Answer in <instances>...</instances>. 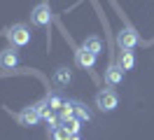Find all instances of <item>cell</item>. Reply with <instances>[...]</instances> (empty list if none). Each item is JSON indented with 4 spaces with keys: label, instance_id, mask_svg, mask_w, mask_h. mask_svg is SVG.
I'll use <instances>...</instances> for the list:
<instances>
[{
    "label": "cell",
    "instance_id": "1",
    "mask_svg": "<svg viewBox=\"0 0 154 140\" xmlns=\"http://www.w3.org/2000/svg\"><path fill=\"white\" fill-rule=\"evenodd\" d=\"M117 105H119V96L115 89H100L96 93V107L100 112H112L117 110Z\"/></svg>",
    "mask_w": 154,
    "mask_h": 140
},
{
    "label": "cell",
    "instance_id": "2",
    "mask_svg": "<svg viewBox=\"0 0 154 140\" xmlns=\"http://www.w3.org/2000/svg\"><path fill=\"white\" fill-rule=\"evenodd\" d=\"M7 40L12 42V47H26L30 45V28L26 23H14L7 30Z\"/></svg>",
    "mask_w": 154,
    "mask_h": 140
},
{
    "label": "cell",
    "instance_id": "3",
    "mask_svg": "<svg viewBox=\"0 0 154 140\" xmlns=\"http://www.w3.org/2000/svg\"><path fill=\"white\" fill-rule=\"evenodd\" d=\"M30 23L38 28H45L51 23V7H49V2H40V5H35L33 7V12H30Z\"/></svg>",
    "mask_w": 154,
    "mask_h": 140
},
{
    "label": "cell",
    "instance_id": "4",
    "mask_svg": "<svg viewBox=\"0 0 154 140\" xmlns=\"http://www.w3.org/2000/svg\"><path fill=\"white\" fill-rule=\"evenodd\" d=\"M138 42H140V37H138V33H135L131 26L122 28V30L117 33V45H119V49H133Z\"/></svg>",
    "mask_w": 154,
    "mask_h": 140
},
{
    "label": "cell",
    "instance_id": "5",
    "mask_svg": "<svg viewBox=\"0 0 154 140\" xmlns=\"http://www.w3.org/2000/svg\"><path fill=\"white\" fill-rule=\"evenodd\" d=\"M40 119H42V117H40V112H38V107H35V105H28V107H23V110L17 114V121H19L21 126H26V129L35 126Z\"/></svg>",
    "mask_w": 154,
    "mask_h": 140
},
{
    "label": "cell",
    "instance_id": "6",
    "mask_svg": "<svg viewBox=\"0 0 154 140\" xmlns=\"http://www.w3.org/2000/svg\"><path fill=\"white\" fill-rule=\"evenodd\" d=\"M75 65L82 68V70H91V68L96 65V54H91L89 49L79 47V49L75 51Z\"/></svg>",
    "mask_w": 154,
    "mask_h": 140
},
{
    "label": "cell",
    "instance_id": "7",
    "mask_svg": "<svg viewBox=\"0 0 154 140\" xmlns=\"http://www.w3.org/2000/svg\"><path fill=\"white\" fill-rule=\"evenodd\" d=\"M19 51L14 49V47H10V49H2L0 51V68L2 70H14L17 65H19Z\"/></svg>",
    "mask_w": 154,
    "mask_h": 140
},
{
    "label": "cell",
    "instance_id": "8",
    "mask_svg": "<svg viewBox=\"0 0 154 140\" xmlns=\"http://www.w3.org/2000/svg\"><path fill=\"white\" fill-rule=\"evenodd\" d=\"M124 68L119 63H112V65H107V70H105V82L110 84V86H117V84H122L124 82Z\"/></svg>",
    "mask_w": 154,
    "mask_h": 140
},
{
    "label": "cell",
    "instance_id": "9",
    "mask_svg": "<svg viewBox=\"0 0 154 140\" xmlns=\"http://www.w3.org/2000/svg\"><path fill=\"white\" fill-rule=\"evenodd\" d=\"M70 82H72V73L68 70L66 65H61V68L54 70V84L56 86H68Z\"/></svg>",
    "mask_w": 154,
    "mask_h": 140
},
{
    "label": "cell",
    "instance_id": "10",
    "mask_svg": "<svg viewBox=\"0 0 154 140\" xmlns=\"http://www.w3.org/2000/svg\"><path fill=\"white\" fill-rule=\"evenodd\" d=\"M82 47H84V49H89L91 54L98 56L100 51H103V40H100L98 35H91V37H87V40L82 42Z\"/></svg>",
    "mask_w": 154,
    "mask_h": 140
},
{
    "label": "cell",
    "instance_id": "11",
    "mask_svg": "<svg viewBox=\"0 0 154 140\" xmlns=\"http://www.w3.org/2000/svg\"><path fill=\"white\" fill-rule=\"evenodd\" d=\"M72 107H75V119H79L82 124H84V121H91V110H89L84 103L72 101Z\"/></svg>",
    "mask_w": 154,
    "mask_h": 140
},
{
    "label": "cell",
    "instance_id": "12",
    "mask_svg": "<svg viewBox=\"0 0 154 140\" xmlns=\"http://www.w3.org/2000/svg\"><path fill=\"white\" fill-rule=\"evenodd\" d=\"M117 63L122 65L124 70H131V68L135 65V56H133V51H131V49H122V51H119V61H117Z\"/></svg>",
    "mask_w": 154,
    "mask_h": 140
},
{
    "label": "cell",
    "instance_id": "13",
    "mask_svg": "<svg viewBox=\"0 0 154 140\" xmlns=\"http://www.w3.org/2000/svg\"><path fill=\"white\" fill-rule=\"evenodd\" d=\"M47 103H49V107H51V110H61V107H63V103H66V98H63V96H61V93H49L47 96Z\"/></svg>",
    "mask_w": 154,
    "mask_h": 140
},
{
    "label": "cell",
    "instance_id": "14",
    "mask_svg": "<svg viewBox=\"0 0 154 140\" xmlns=\"http://www.w3.org/2000/svg\"><path fill=\"white\" fill-rule=\"evenodd\" d=\"M58 117H61V121L72 119V117H75V107H72V101H66V103H63V107L58 110Z\"/></svg>",
    "mask_w": 154,
    "mask_h": 140
},
{
    "label": "cell",
    "instance_id": "15",
    "mask_svg": "<svg viewBox=\"0 0 154 140\" xmlns=\"http://www.w3.org/2000/svg\"><path fill=\"white\" fill-rule=\"evenodd\" d=\"M61 124H63V126L68 129V133H70V135L79 133V129H82V121H79V119H75V117H72V119H66V121H61Z\"/></svg>",
    "mask_w": 154,
    "mask_h": 140
},
{
    "label": "cell",
    "instance_id": "16",
    "mask_svg": "<svg viewBox=\"0 0 154 140\" xmlns=\"http://www.w3.org/2000/svg\"><path fill=\"white\" fill-rule=\"evenodd\" d=\"M35 107H38V112H40V117L42 119H47V117H51V107H49V103H47V98H42L40 103H35Z\"/></svg>",
    "mask_w": 154,
    "mask_h": 140
},
{
    "label": "cell",
    "instance_id": "17",
    "mask_svg": "<svg viewBox=\"0 0 154 140\" xmlns=\"http://www.w3.org/2000/svg\"><path fill=\"white\" fill-rule=\"evenodd\" d=\"M70 138V133H68V129L61 124V126H56V129H51V140H68Z\"/></svg>",
    "mask_w": 154,
    "mask_h": 140
},
{
    "label": "cell",
    "instance_id": "18",
    "mask_svg": "<svg viewBox=\"0 0 154 140\" xmlns=\"http://www.w3.org/2000/svg\"><path fill=\"white\" fill-rule=\"evenodd\" d=\"M45 121L49 124V129H56V126H61V117H56V114H51V117H47Z\"/></svg>",
    "mask_w": 154,
    "mask_h": 140
},
{
    "label": "cell",
    "instance_id": "19",
    "mask_svg": "<svg viewBox=\"0 0 154 140\" xmlns=\"http://www.w3.org/2000/svg\"><path fill=\"white\" fill-rule=\"evenodd\" d=\"M68 140H82V138H79V133H75V135H70Z\"/></svg>",
    "mask_w": 154,
    "mask_h": 140
}]
</instances>
